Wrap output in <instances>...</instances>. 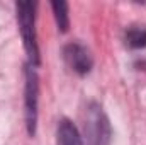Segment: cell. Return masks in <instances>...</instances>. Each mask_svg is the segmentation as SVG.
Segmentation results:
<instances>
[{
  "instance_id": "277c9868",
  "label": "cell",
  "mask_w": 146,
  "mask_h": 145,
  "mask_svg": "<svg viewBox=\"0 0 146 145\" xmlns=\"http://www.w3.org/2000/svg\"><path fill=\"white\" fill-rule=\"evenodd\" d=\"M56 137H58V145H83L76 126L66 118L58 123Z\"/></svg>"
},
{
  "instance_id": "7a4b0ae2",
  "label": "cell",
  "mask_w": 146,
  "mask_h": 145,
  "mask_svg": "<svg viewBox=\"0 0 146 145\" xmlns=\"http://www.w3.org/2000/svg\"><path fill=\"white\" fill-rule=\"evenodd\" d=\"M37 92H39L37 73L34 70V67L29 65L26 70V121H27V132L31 135H34V132H36Z\"/></svg>"
},
{
  "instance_id": "6da1fadb",
  "label": "cell",
  "mask_w": 146,
  "mask_h": 145,
  "mask_svg": "<svg viewBox=\"0 0 146 145\" xmlns=\"http://www.w3.org/2000/svg\"><path fill=\"white\" fill-rule=\"evenodd\" d=\"M17 9V21H19V29L24 39V48L27 51L29 56V63L33 67H36L39 63V50H37L36 43V2H17L15 3Z\"/></svg>"
},
{
  "instance_id": "3957f363",
  "label": "cell",
  "mask_w": 146,
  "mask_h": 145,
  "mask_svg": "<svg viewBox=\"0 0 146 145\" xmlns=\"http://www.w3.org/2000/svg\"><path fill=\"white\" fill-rule=\"evenodd\" d=\"M63 56L68 63V67L73 68L76 73L80 75H85V73L90 72L92 65H94V58L90 55V51L78 44V43H70L65 46V51H63Z\"/></svg>"
},
{
  "instance_id": "8992f818",
  "label": "cell",
  "mask_w": 146,
  "mask_h": 145,
  "mask_svg": "<svg viewBox=\"0 0 146 145\" xmlns=\"http://www.w3.org/2000/svg\"><path fill=\"white\" fill-rule=\"evenodd\" d=\"M53 12H54V19L58 24V29L61 33L68 31L70 26V15H68V3L66 2H53Z\"/></svg>"
},
{
  "instance_id": "5b68a950",
  "label": "cell",
  "mask_w": 146,
  "mask_h": 145,
  "mask_svg": "<svg viewBox=\"0 0 146 145\" xmlns=\"http://www.w3.org/2000/svg\"><path fill=\"white\" fill-rule=\"evenodd\" d=\"M126 44L131 48L146 46V26H131L126 31Z\"/></svg>"
}]
</instances>
